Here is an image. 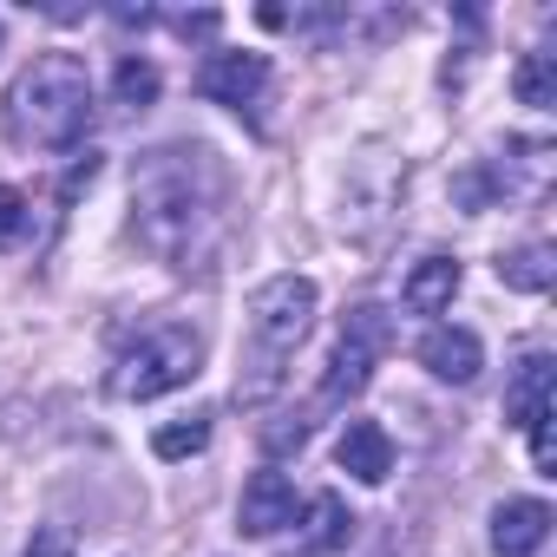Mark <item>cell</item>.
<instances>
[{"mask_svg": "<svg viewBox=\"0 0 557 557\" xmlns=\"http://www.w3.org/2000/svg\"><path fill=\"white\" fill-rule=\"evenodd\" d=\"M544 413H550V355H524L518 374H511V387H505V426L524 433Z\"/></svg>", "mask_w": 557, "mask_h": 557, "instance_id": "cell-12", "label": "cell"}, {"mask_svg": "<svg viewBox=\"0 0 557 557\" xmlns=\"http://www.w3.org/2000/svg\"><path fill=\"white\" fill-rule=\"evenodd\" d=\"M223 230V171L203 145H158L132 171V236L158 262H203Z\"/></svg>", "mask_w": 557, "mask_h": 557, "instance_id": "cell-1", "label": "cell"}, {"mask_svg": "<svg viewBox=\"0 0 557 557\" xmlns=\"http://www.w3.org/2000/svg\"><path fill=\"white\" fill-rule=\"evenodd\" d=\"M335 466H342L348 479H361V485H381V479L394 472V440H387V426H381V420H348L342 440H335Z\"/></svg>", "mask_w": 557, "mask_h": 557, "instance_id": "cell-9", "label": "cell"}, {"mask_svg": "<svg viewBox=\"0 0 557 557\" xmlns=\"http://www.w3.org/2000/svg\"><path fill=\"white\" fill-rule=\"evenodd\" d=\"M322 289L309 275H269L249 296V348L236 368V407H269L289 381V355L302 348V335L315 329Z\"/></svg>", "mask_w": 557, "mask_h": 557, "instance_id": "cell-2", "label": "cell"}, {"mask_svg": "<svg viewBox=\"0 0 557 557\" xmlns=\"http://www.w3.org/2000/svg\"><path fill=\"white\" fill-rule=\"evenodd\" d=\"M177 34H216V14H184Z\"/></svg>", "mask_w": 557, "mask_h": 557, "instance_id": "cell-22", "label": "cell"}, {"mask_svg": "<svg viewBox=\"0 0 557 557\" xmlns=\"http://www.w3.org/2000/svg\"><path fill=\"white\" fill-rule=\"evenodd\" d=\"M302 518H309V524H302L309 550H348V544H355V524H361L342 492H315V498L302 505Z\"/></svg>", "mask_w": 557, "mask_h": 557, "instance_id": "cell-13", "label": "cell"}, {"mask_svg": "<svg viewBox=\"0 0 557 557\" xmlns=\"http://www.w3.org/2000/svg\"><path fill=\"white\" fill-rule=\"evenodd\" d=\"M550 243H524V249H511V256H498V283L505 289H524V296H544L550 289Z\"/></svg>", "mask_w": 557, "mask_h": 557, "instance_id": "cell-14", "label": "cell"}, {"mask_svg": "<svg viewBox=\"0 0 557 557\" xmlns=\"http://www.w3.org/2000/svg\"><path fill=\"white\" fill-rule=\"evenodd\" d=\"M309 446V420H269L262 426V453H302Z\"/></svg>", "mask_w": 557, "mask_h": 557, "instance_id": "cell-19", "label": "cell"}, {"mask_svg": "<svg viewBox=\"0 0 557 557\" xmlns=\"http://www.w3.org/2000/svg\"><path fill=\"white\" fill-rule=\"evenodd\" d=\"M21 557H73V531L66 524H34V537H27Z\"/></svg>", "mask_w": 557, "mask_h": 557, "instance_id": "cell-20", "label": "cell"}, {"mask_svg": "<svg viewBox=\"0 0 557 557\" xmlns=\"http://www.w3.org/2000/svg\"><path fill=\"white\" fill-rule=\"evenodd\" d=\"M550 537V505L544 498H505L492 511V550L498 557H537Z\"/></svg>", "mask_w": 557, "mask_h": 557, "instance_id": "cell-10", "label": "cell"}, {"mask_svg": "<svg viewBox=\"0 0 557 557\" xmlns=\"http://www.w3.org/2000/svg\"><path fill=\"white\" fill-rule=\"evenodd\" d=\"M283 524H296V485L283 472H249V485L236 498V531L243 537H275Z\"/></svg>", "mask_w": 557, "mask_h": 557, "instance_id": "cell-7", "label": "cell"}, {"mask_svg": "<svg viewBox=\"0 0 557 557\" xmlns=\"http://www.w3.org/2000/svg\"><path fill=\"white\" fill-rule=\"evenodd\" d=\"M0 40H8V27H0Z\"/></svg>", "mask_w": 557, "mask_h": 557, "instance_id": "cell-23", "label": "cell"}, {"mask_svg": "<svg viewBox=\"0 0 557 557\" xmlns=\"http://www.w3.org/2000/svg\"><path fill=\"white\" fill-rule=\"evenodd\" d=\"M92 125V73L79 53H40L14 86H8V132L21 145H73Z\"/></svg>", "mask_w": 557, "mask_h": 557, "instance_id": "cell-3", "label": "cell"}, {"mask_svg": "<svg viewBox=\"0 0 557 557\" xmlns=\"http://www.w3.org/2000/svg\"><path fill=\"white\" fill-rule=\"evenodd\" d=\"M420 368H426L433 381H446V387H472L479 368H485V342H479L472 329L440 322V329H426V342H420Z\"/></svg>", "mask_w": 557, "mask_h": 557, "instance_id": "cell-8", "label": "cell"}, {"mask_svg": "<svg viewBox=\"0 0 557 557\" xmlns=\"http://www.w3.org/2000/svg\"><path fill=\"white\" fill-rule=\"evenodd\" d=\"M197 368H203V335L184 329V322H158V329H145V335L119 355L112 394H119V400H164V394L190 387Z\"/></svg>", "mask_w": 557, "mask_h": 557, "instance_id": "cell-4", "label": "cell"}, {"mask_svg": "<svg viewBox=\"0 0 557 557\" xmlns=\"http://www.w3.org/2000/svg\"><path fill=\"white\" fill-rule=\"evenodd\" d=\"M197 92L210 106H230V112H256L262 92H269V60L262 53H210L197 66Z\"/></svg>", "mask_w": 557, "mask_h": 557, "instance_id": "cell-6", "label": "cell"}, {"mask_svg": "<svg viewBox=\"0 0 557 557\" xmlns=\"http://www.w3.org/2000/svg\"><path fill=\"white\" fill-rule=\"evenodd\" d=\"M459 283H466V269H459L453 256H420L413 275H407V289H400V302H407L413 315H446L453 296H459Z\"/></svg>", "mask_w": 557, "mask_h": 557, "instance_id": "cell-11", "label": "cell"}, {"mask_svg": "<svg viewBox=\"0 0 557 557\" xmlns=\"http://www.w3.org/2000/svg\"><path fill=\"white\" fill-rule=\"evenodd\" d=\"M203 446H210V413H184V420H171V426L151 433V453L158 459H190Z\"/></svg>", "mask_w": 557, "mask_h": 557, "instance_id": "cell-16", "label": "cell"}, {"mask_svg": "<svg viewBox=\"0 0 557 557\" xmlns=\"http://www.w3.org/2000/svg\"><path fill=\"white\" fill-rule=\"evenodd\" d=\"M387 348H394V322H387V309L361 302V309L342 322V335H335V355H329V374H322V400H329V407L355 400V394L374 381V368L387 361Z\"/></svg>", "mask_w": 557, "mask_h": 557, "instance_id": "cell-5", "label": "cell"}, {"mask_svg": "<svg viewBox=\"0 0 557 557\" xmlns=\"http://www.w3.org/2000/svg\"><path fill=\"white\" fill-rule=\"evenodd\" d=\"M524 433H531V459H537V472H550V466H557V440H550V413H544V420H531Z\"/></svg>", "mask_w": 557, "mask_h": 557, "instance_id": "cell-21", "label": "cell"}, {"mask_svg": "<svg viewBox=\"0 0 557 557\" xmlns=\"http://www.w3.org/2000/svg\"><path fill=\"white\" fill-rule=\"evenodd\" d=\"M511 92H518V106H531V112H550L557 106V53H524L518 60V73H511Z\"/></svg>", "mask_w": 557, "mask_h": 557, "instance_id": "cell-15", "label": "cell"}, {"mask_svg": "<svg viewBox=\"0 0 557 557\" xmlns=\"http://www.w3.org/2000/svg\"><path fill=\"white\" fill-rule=\"evenodd\" d=\"M112 86H119V106H125V112H145V106H158V86H164V79H158V66H151V60L125 53Z\"/></svg>", "mask_w": 557, "mask_h": 557, "instance_id": "cell-17", "label": "cell"}, {"mask_svg": "<svg viewBox=\"0 0 557 557\" xmlns=\"http://www.w3.org/2000/svg\"><path fill=\"white\" fill-rule=\"evenodd\" d=\"M27 230H34V203H27L14 184H0V249L27 243Z\"/></svg>", "mask_w": 557, "mask_h": 557, "instance_id": "cell-18", "label": "cell"}]
</instances>
